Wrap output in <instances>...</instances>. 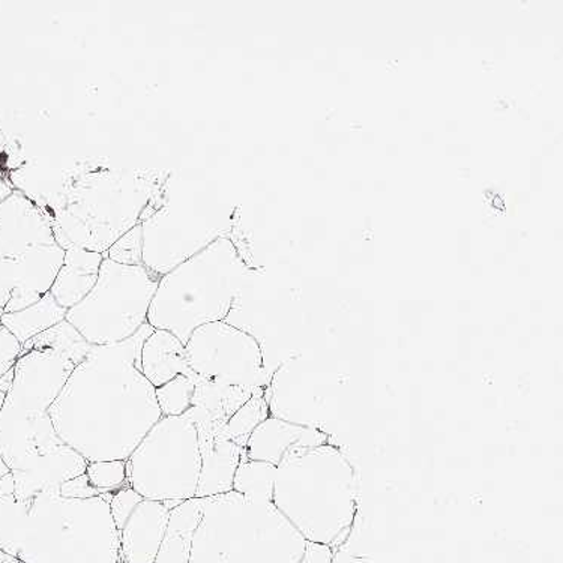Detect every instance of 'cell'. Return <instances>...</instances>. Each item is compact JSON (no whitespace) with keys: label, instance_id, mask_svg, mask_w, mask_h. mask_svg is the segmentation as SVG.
<instances>
[{"label":"cell","instance_id":"6da1fadb","mask_svg":"<svg viewBox=\"0 0 563 563\" xmlns=\"http://www.w3.org/2000/svg\"><path fill=\"white\" fill-rule=\"evenodd\" d=\"M150 323L122 343L93 346L53 402V427L88 463L126 460L163 418L155 388L140 369Z\"/></svg>","mask_w":563,"mask_h":563},{"label":"cell","instance_id":"7a4b0ae2","mask_svg":"<svg viewBox=\"0 0 563 563\" xmlns=\"http://www.w3.org/2000/svg\"><path fill=\"white\" fill-rule=\"evenodd\" d=\"M113 493L92 499L0 496V550L23 563H121Z\"/></svg>","mask_w":563,"mask_h":563},{"label":"cell","instance_id":"3957f363","mask_svg":"<svg viewBox=\"0 0 563 563\" xmlns=\"http://www.w3.org/2000/svg\"><path fill=\"white\" fill-rule=\"evenodd\" d=\"M273 504L303 540L332 545L355 517V472L334 446L294 448L277 466Z\"/></svg>","mask_w":563,"mask_h":563},{"label":"cell","instance_id":"277c9868","mask_svg":"<svg viewBox=\"0 0 563 563\" xmlns=\"http://www.w3.org/2000/svg\"><path fill=\"white\" fill-rule=\"evenodd\" d=\"M164 183L126 168H97L81 175L51 217L57 244L106 254L119 238L143 223Z\"/></svg>","mask_w":563,"mask_h":563},{"label":"cell","instance_id":"5b68a950","mask_svg":"<svg viewBox=\"0 0 563 563\" xmlns=\"http://www.w3.org/2000/svg\"><path fill=\"white\" fill-rule=\"evenodd\" d=\"M203 499L187 563H302L310 550L273 503L236 492Z\"/></svg>","mask_w":563,"mask_h":563},{"label":"cell","instance_id":"8992f818","mask_svg":"<svg viewBox=\"0 0 563 563\" xmlns=\"http://www.w3.org/2000/svg\"><path fill=\"white\" fill-rule=\"evenodd\" d=\"M245 275L234 246L220 238L159 278L147 323L187 344L197 328L228 318Z\"/></svg>","mask_w":563,"mask_h":563},{"label":"cell","instance_id":"52a82bcc","mask_svg":"<svg viewBox=\"0 0 563 563\" xmlns=\"http://www.w3.org/2000/svg\"><path fill=\"white\" fill-rule=\"evenodd\" d=\"M142 230L143 266L159 278L220 240L207 192L187 176L166 179Z\"/></svg>","mask_w":563,"mask_h":563},{"label":"cell","instance_id":"ba28073f","mask_svg":"<svg viewBox=\"0 0 563 563\" xmlns=\"http://www.w3.org/2000/svg\"><path fill=\"white\" fill-rule=\"evenodd\" d=\"M159 277L145 266L104 257L96 287L67 312V320L92 346L122 343L147 323Z\"/></svg>","mask_w":563,"mask_h":563},{"label":"cell","instance_id":"9c48e42d","mask_svg":"<svg viewBox=\"0 0 563 563\" xmlns=\"http://www.w3.org/2000/svg\"><path fill=\"white\" fill-rule=\"evenodd\" d=\"M201 471L199 435L190 415L163 417L126 459V483L143 499L196 497Z\"/></svg>","mask_w":563,"mask_h":563},{"label":"cell","instance_id":"30bf717a","mask_svg":"<svg viewBox=\"0 0 563 563\" xmlns=\"http://www.w3.org/2000/svg\"><path fill=\"white\" fill-rule=\"evenodd\" d=\"M185 353L188 367L201 379L250 389L268 384L261 344L224 320L197 328Z\"/></svg>","mask_w":563,"mask_h":563},{"label":"cell","instance_id":"8fae6325","mask_svg":"<svg viewBox=\"0 0 563 563\" xmlns=\"http://www.w3.org/2000/svg\"><path fill=\"white\" fill-rule=\"evenodd\" d=\"M76 365L52 351L22 352L5 401L31 413H47Z\"/></svg>","mask_w":563,"mask_h":563},{"label":"cell","instance_id":"7c38bea8","mask_svg":"<svg viewBox=\"0 0 563 563\" xmlns=\"http://www.w3.org/2000/svg\"><path fill=\"white\" fill-rule=\"evenodd\" d=\"M51 415L31 413L3 401L0 409V457L10 471H20L32 460L62 445Z\"/></svg>","mask_w":563,"mask_h":563},{"label":"cell","instance_id":"4fadbf2b","mask_svg":"<svg viewBox=\"0 0 563 563\" xmlns=\"http://www.w3.org/2000/svg\"><path fill=\"white\" fill-rule=\"evenodd\" d=\"M53 244L57 242L51 216L36 201L18 190L0 201V257L19 258Z\"/></svg>","mask_w":563,"mask_h":563},{"label":"cell","instance_id":"5bb4252c","mask_svg":"<svg viewBox=\"0 0 563 563\" xmlns=\"http://www.w3.org/2000/svg\"><path fill=\"white\" fill-rule=\"evenodd\" d=\"M195 421L201 457L196 497H211L233 490V478L244 450L230 441L224 427L216 424L199 410L188 412Z\"/></svg>","mask_w":563,"mask_h":563},{"label":"cell","instance_id":"9a60e30c","mask_svg":"<svg viewBox=\"0 0 563 563\" xmlns=\"http://www.w3.org/2000/svg\"><path fill=\"white\" fill-rule=\"evenodd\" d=\"M88 460L71 446L62 443L55 451L40 455L20 471H12L15 497L31 499L40 495H60V486L67 481L86 474Z\"/></svg>","mask_w":563,"mask_h":563},{"label":"cell","instance_id":"2e32d148","mask_svg":"<svg viewBox=\"0 0 563 563\" xmlns=\"http://www.w3.org/2000/svg\"><path fill=\"white\" fill-rule=\"evenodd\" d=\"M170 509L158 500L143 499L119 530L121 563H155Z\"/></svg>","mask_w":563,"mask_h":563},{"label":"cell","instance_id":"e0dca14e","mask_svg":"<svg viewBox=\"0 0 563 563\" xmlns=\"http://www.w3.org/2000/svg\"><path fill=\"white\" fill-rule=\"evenodd\" d=\"M65 250L59 244L38 246L18 261L19 282L5 314L34 306L51 291L64 263Z\"/></svg>","mask_w":563,"mask_h":563},{"label":"cell","instance_id":"ac0fdd59","mask_svg":"<svg viewBox=\"0 0 563 563\" xmlns=\"http://www.w3.org/2000/svg\"><path fill=\"white\" fill-rule=\"evenodd\" d=\"M322 443L324 439L318 431L269 417L250 435L244 452L246 459L278 466L287 452L294 448L316 446Z\"/></svg>","mask_w":563,"mask_h":563},{"label":"cell","instance_id":"d6986e66","mask_svg":"<svg viewBox=\"0 0 563 563\" xmlns=\"http://www.w3.org/2000/svg\"><path fill=\"white\" fill-rule=\"evenodd\" d=\"M102 262L104 254L101 253L84 249L65 250L64 263L51 289L55 301L65 310H71L84 301L97 285Z\"/></svg>","mask_w":563,"mask_h":563},{"label":"cell","instance_id":"ffe728a7","mask_svg":"<svg viewBox=\"0 0 563 563\" xmlns=\"http://www.w3.org/2000/svg\"><path fill=\"white\" fill-rule=\"evenodd\" d=\"M140 369L154 388L166 385L179 374H192L183 341L172 332L163 330H154L143 343Z\"/></svg>","mask_w":563,"mask_h":563},{"label":"cell","instance_id":"44dd1931","mask_svg":"<svg viewBox=\"0 0 563 563\" xmlns=\"http://www.w3.org/2000/svg\"><path fill=\"white\" fill-rule=\"evenodd\" d=\"M203 512V499L192 497L172 509L155 563H187L192 533Z\"/></svg>","mask_w":563,"mask_h":563},{"label":"cell","instance_id":"7402d4cb","mask_svg":"<svg viewBox=\"0 0 563 563\" xmlns=\"http://www.w3.org/2000/svg\"><path fill=\"white\" fill-rule=\"evenodd\" d=\"M195 384L196 390L195 398H192V408L199 410L205 417L220 426L228 424L229 419L233 417L234 412L258 390L242 388V386L217 384V382L201 379L197 374Z\"/></svg>","mask_w":563,"mask_h":563},{"label":"cell","instance_id":"603a6c76","mask_svg":"<svg viewBox=\"0 0 563 563\" xmlns=\"http://www.w3.org/2000/svg\"><path fill=\"white\" fill-rule=\"evenodd\" d=\"M67 312L68 310L60 307L48 291L34 306L24 308L22 311L3 314L0 322L20 343L24 344L34 336L43 334L44 331L56 327L57 323L64 322L67 319Z\"/></svg>","mask_w":563,"mask_h":563},{"label":"cell","instance_id":"cb8c5ba5","mask_svg":"<svg viewBox=\"0 0 563 563\" xmlns=\"http://www.w3.org/2000/svg\"><path fill=\"white\" fill-rule=\"evenodd\" d=\"M92 344L86 341L85 336L80 334L68 322L57 323L51 330L44 331L43 334L34 336L23 344V351H52L59 353V355L67 357L74 365H80L92 351Z\"/></svg>","mask_w":563,"mask_h":563},{"label":"cell","instance_id":"d4e9b609","mask_svg":"<svg viewBox=\"0 0 563 563\" xmlns=\"http://www.w3.org/2000/svg\"><path fill=\"white\" fill-rule=\"evenodd\" d=\"M275 475L277 466L246 459L244 452L234 474L233 492L240 493L246 499L273 503Z\"/></svg>","mask_w":563,"mask_h":563},{"label":"cell","instance_id":"484cf974","mask_svg":"<svg viewBox=\"0 0 563 563\" xmlns=\"http://www.w3.org/2000/svg\"><path fill=\"white\" fill-rule=\"evenodd\" d=\"M266 389V388H265ZM265 389H258L249 401L244 402L234 412L224 427V433L230 441L245 450L250 435L271 417L268 401L265 398Z\"/></svg>","mask_w":563,"mask_h":563},{"label":"cell","instance_id":"4316f807","mask_svg":"<svg viewBox=\"0 0 563 563\" xmlns=\"http://www.w3.org/2000/svg\"><path fill=\"white\" fill-rule=\"evenodd\" d=\"M195 377V373L190 376L179 374L166 385L155 388L156 402L163 417H183L190 412L196 390Z\"/></svg>","mask_w":563,"mask_h":563},{"label":"cell","instance_id":"83f0119b","mask_svg":"<svg viewBox=\"0 0 563 563\" xmlns=\"http://www.w3.org/2000/svg\"><path fill=\"white\" fill-rule=\"evenodd\" d=\"M86 475L93 487L101 493H113L129 486L126 483V460L88 463Z\"/></svg>","mask_w":563,"mask_h":563},{"label":"cell","instance_id":"f1b7e54d","mask_svg":"<svg viewBox=\"0 0 563 563\" xmlns=\"http://www.w3.org/2000/svg\"><path fill=\"white\" fill-rule=\"evenodd\" d=\"M104 257L119 263V265H143V230L142 224L131 229L119 238L104 254Z\"/></svg>","mask_w":563,"mask_h":563},{"label":"cell","instance_id":"f546056e","mask_svg":"<svg viewBox=\"0 0 563 563\" xmlns=\"http://www.w3.org/2000/svg\"><path fill=\"white\" fill-rule=\"evenodd\" d=\"M142 500L143 497L130 486L123 487L121 490L113 493L112 500H110V511H112L113 520L114 523H117L118 530L123 528V525L129 520L131 512L134 511L135 507H137Z\"/></svg>","mask_w":563,"mask_h":563},{"label":"cell","instance_id":"4dcf8cb0","mask_svg":"<svg viewBox=\"0 0 563 563\" xmlns=\"http://www.w3.org/2000/svg\"><path fill=\"white\" fill-rule=\"evenodd\" d=\"M19 282L18 261L0 257V318L5 314L8 303Z\"/></svg>","mask_w":563,"mask_h":563},{"label":"cell","instance_id":"1f68e13d","mask_svg":"<svg viewBox=\"0 0 563 563\" xmlns=\"http://www.w3.org/2000/svg\"><path fill=\"white\" fill-rule=\"evenodd\" d=\"M23 344L0 322V377L18 364Z\"/></svg>","mask_w":563,"mask_h":563},{"label":"cell","instance_id":"d6a6232c","mask_svg":"<svg viewBox=\"0 0 563 563\" xmlns=\"http://www.w3.org/2000/svg\"><path fill=\"white\" fill-rule=\"evenodd\" d=\"M100 495L102 493L90 484L86 474L76 476V478L69 479L60 486V496L67 497V499H92V497Z\"/></svg>","mask_w":563,"mask_h":563},{"label":"cell","instance_id":"836d02e7","mask_svg":"<svg viewBox=\"0 0 563 563\" xmlns=\"http://www.w3.org/2000/svg\"><path fill=\"white\" fill-rule=\"evenodd\" d=\"M15 495V481L14 475L7 474L0 479V496H12Z\"/></svg>","mask_w":563,"mask_h":563},{"label":"cell","instance_id":"e575fe53","mask_svg":"<svg viewBox=\"0 0 563 563\" xmlns=\"http://www.w3.org/2000/svg\"><path fill=\"white\" fill-rule=\"evenodd\" d=\"M14 367L10 369V372L3 374L2 377H0V393L7 394L10 393V389L12 388V384H14Z\"/></svg>","mask_w":563,"mask_h":563},{"label":"cell","instance_id":"d590c367","mask_svg":"<svg viewBox=\"0 0 563 563\" xmlns=\"http://www.w3.org/2000/svg\"><path fill=\"white\" fill-rule=\"evenodd\" d=\"M12 191L14 190H12L10 184H8L7 180L3 179V176L0 175V201L7 199V197L10 196Z\"/></svg>","mask_w":563,"mask_h":563},{"label":"cell","instance_id":"8d00e7d4","mask_svg":"<svg viewBox=\"0 0 563 563\" xmlns=\"http://www.w3.org/2000/svg\"><path fill=\"white\" fill-rule=\"evenodd\" d=\"M3 401H5V394H0V409H2ZM10 467H8L7 463L3 462V459L0 457V479H2L7 474H10Z\"/></svg>","mask_w":563,"mask_h":563},{"label":"cell","instance_id":"74e56055","mask_svg":"<svg viewBox=\"0 0 563 563\" xmlns=\"http://www.w3.org/2000/svg\"><path fill=\"white\" fill-rule=\"evenodd\" d=\"M0 563H23L18 561V559L11 558L10 554L3 553L0 550Z\"/></svg>","mask_w":563,"mask_h":563},{"label":"cell","instance_id":"f35d334b","mask_svg":"<svg viewBox=\"0 0 563 563\" xmlns=\"http://www.w3.org/2000/svg\"><path fill=\"white\" fill-rule=\"evenodd\" d=\"M0 394H2V393H0Z\"/></svg>","mask_w":563,"mask_h":563}]
</instances>
